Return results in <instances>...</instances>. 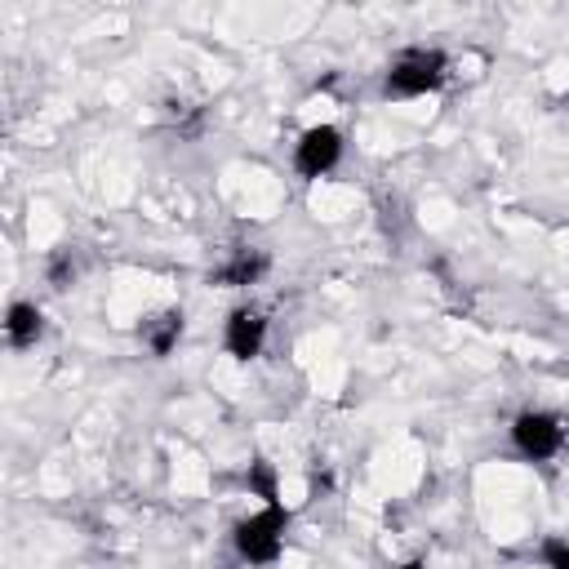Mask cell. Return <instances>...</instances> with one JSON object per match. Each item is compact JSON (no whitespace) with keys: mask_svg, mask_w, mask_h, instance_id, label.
<instances>
[{"mask_svg":"<svg viewBox=\"0 0 569 569\" xmlns=\"http://www.w3.org/2000/svg\"><path fill=\"white\" fill-rule=\"evenodd\" d=\"M284 542H289V511L280 502H262L258 511H249L244 520H236L231 529V547L244 565H276L284 556Z\"/></svg>","mask_w":569,"mask_h":569,"instance_id":"6da1fadb","label":"cell"},{"mask_svg":"<svg viewBox=\"0 0 569 569\" xmlns=\"http://www.w3.org/2000/svg\"><path fill=\"white\" fill-rule=\"evenodd\" d=\"M449 76V58L445 49H431V44H413V49H400L387 67V98H427L445 84Z\"/></svg>","mask_w":569,"mask_h":569,"instance_id":"7a4b0ae2","label":"cell"},{"mask_svg":"<svg viewBox=\"0 0 569 569\" xmlns=\"http://www.w3.org/2000/svg\"><path fill=\"white\" fill-rule=\"evenodd\" d=\"M507 436H511V449H516L525 462H551V458H560L565 445H569V427H565V418L551 413V409H520V413L511 418Z\"/></svg>","mask_w":569,"mask_h":569,"instance_id":"3957f363","label":"cell"},{"mask_svg":"<svg viewBox=\"0 0 569 569\" xmlns=\"http://www.w3.org/2000/svg\"><path fill=\"white\" fill-rule=\"evenodd\" d=\"M342 160V129L338 124H307L293 142V173L298 178H325Z\"/></svg>","mask_w":569,"mask_h":569,"instance_id":"277c9868","label":"cell"},{"mask_svg":"<svg viewBox=\"0 0 569 569\" xmlns=\"http://www.w3.org/2000/svg\"><path fill=\"white\" fill-rule=\"evenodd\" d=\"M267 311L262 307H253V302H240V307H231L227 311V320H222V347H227V356L231 360H258L262 356V347H267Z\"/></svg>","mask_w":569,"mask_h":569,"instance_id":"5b68a950","label":"cell"},{"mask_svg":"<svg viewBox=\"0 0 569 569\" xmlns=\"http://www.w3.org/2000/svg\"><path fill=\"white\" fill-rule=\"evenodd\" d=\"M267 267H271L267 249H258V244H236V249L218 262L213 280H218L222 289H249V284H258V280L267 276Z\"/></svg>","mask_w":569,"mask_h":569,"instance_id":"8992f818","label":"cell"},{"mask_svg":"<svg viewBox=\"0 0 569 569\" xmlns=\"http://www.w3.org/2000/svg\"><path fill=\"white\" fill-rule=\"evenodd\" d=\"M40 333H44V311L36 302H27V298L9 302V311H4V342L13 351H27V347L40 342Z\"/></svg>","mask_w":569,"mask_h":569,"instance_id":"52a82bcc","label":"cell"},{"mask_svg":"<svg viewBox=\"0 0 569 569\" xmlns=\"http://www.w3.org/2000/svg\"><path fill=\"white\" fill-rule=\"evenodd\" d=\"M138 338H142V347H147L156 360H164V356L182 342V311H178V307H164V311L147 316L142 329H138Z\"/></svg>","mask_w":569,"mask_h":569,"instance_id":"ba28073f","label":"cell"},{"mask_svg":"<svg viewBox=\"0 0 569 569\" xmlns=\"http://www.w3.org/2000/svg\"><path fill=\"white\" fill-rule=\"evenodd\" d=\"M542 565L547 569H569V542L565 538H542Z\"/></svg>","mask_w":569,"mask_h":569,"instance_id":"9c48e42d","label":"cell"},{"mask_svg":"<svg viewBox=\"0 0 569 569\" xmlns=\"http://www.w3.org/2000/svg\"><path fill=\"white\" fill-rule=\"evenodd\" d=\"M400 569H422V560H409V565H400Z\"/></svg>","mask_w":569,"mask_h":569,"instance_id":"30bf717a","label":"cell"}]
</instances>
